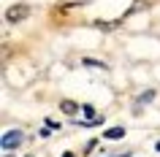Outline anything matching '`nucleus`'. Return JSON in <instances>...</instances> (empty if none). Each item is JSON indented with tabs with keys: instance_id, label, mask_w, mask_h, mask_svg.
I'll use <instances>...</instances> for the list:
<instances>
[{
	"instance_id": "7ed1b4c3",
	"label": "nucleus",
	"mask_w": 160,
	"mask_h": 157,
	"mask_svg": "<svg viewBox=\"0 0 160 157\" xmlns=\"http://www.w3.org/2000/svg\"><path fill=\"white\" fill-rule=\"evenodd\" d=\"M82 111H84V122H82V125H101V119H103V116L98 114V111H95V106L84 103V106H82Z\"/></svg>"
},
{
	"instance_id": "9d476101",
	"label": "nucleus",
	"mask_w": 160,
	"mask_h": 157,
	"mask_svg": "<svg viewBox=\"0 0 160 157\" xmlns=\"http://www.w3.org/2000/svg\"><path fill=\"white\" fill-rule=\"evenodd\" d=\"M27 157H35V155H27Z\"/></svg>"
},
{
	"instance_id": "1a4fd4ad",
	"label": "nucleus",
	"mask_w": 160,
	"mask_h": 157,
	"mask_svg": "<svg viewBox=\"0 0 160 157\" xmlns=\"http://www.w3.org/2000/svg\"><path fill=\"white\" fill-rule=\"evenodd\" d=\"M158 152H160V141H158Z\"/></svg>"
},
{
	"instance_id": "9b49d317",
	"label": "nucleus",
	"mask_w": 160,
	"mask_h": 157,
	"mask_svg": "<svg viewBox=\"0 0 160 157\" xmlns=\"http://www.w3.org/2000/svg\"><path fill=\"white\" fill-rule=\"evenodd\" d=\"M122 157H130V155H122Z\"/></svg>"
},
{
	"instance_id": "f03ea898",
	"label": "nucleus",
	"mask_w": 160,
	"mask_h": 157,
	"mask_svg": "<svg viewBox=\"0 0 160 157\" xmlns=\"http://www.w3.org/2000/svg\"><path fill=\"white\" fill-rule=\"evenodd\" d=\"M30 17V6H25V3H17V6H11L8 11H6V19L8 22H22V19Z\"/></svg>"
},
{
	"instance_id": "423d86ee",
	"label": "nucleus",
	"mask_w": 160,
	"mask_h": 157,
	"mask_svg": "<svg viewBox=\"0 0 160 157\" xmlns=\"http://www.w3.org/2000/svg\"><path fill=\"white\" fill-rule=\"evenodd\" d=\"M82 65H87V68H101V71H106V62H101V60H92V57H84V60H82Z\"/></svg>"
},
{
	"instance_id": "20e7f679",
	"label": "nucleus",
	"mask_w": 160,
	"mask_h": 157,
	"mask_svg": "<svg viewBox=\"0 0 160 157\" xmlns=\"http://www.w3.org/2000/svg\"><path fill=\"white\" fill-rule=\"evenodd\" d=\"M60 108H62V114H68V116H76V111H79V106H76L73 100H62Z\"/></svg>"
},
{
	"instance_id": "6e6552de",
	"label": "nucleus",
	"mask_w": 160,
	"mask_h": 157,
	"mask_svg": "<svg viewBox=\"0 0 160 157\" xmlns=\"http://www.w3.org/2000/svg\"><path fill=\"white\" fill-rule=\"evenodd\" d=\"M62 157H76V155H73V152H65V155H62Z\"/></svg>"
},
{
	"instance_id": "39448f33",
	"label": "nucleus",
	"mask_w": 160,
	"mask_h": 157,
	"mask_svg": "<svg viewBox=\"0 0 160 157\" xmlns=\"http://www.w3.org/2000/svg\"><path fill=\"white\" fill-rule=\"evenodd\" d=\"M106 138H109V141L125 138V127H111V130H106Z\"/></svg>"
},
{
	"instance_id": "f257e3e1",
	"label": "nucleus",
	"mask_w": 160,
	"mask_h": 157,
	"mask_svg": "<svg viewBox=\"0 0 160 157\" xmlns=\"http://www.w3.org/2000/svg\"><path fill=\"white\" fill-rule=\"evenodd\" d=\"M22 130H8L3 133V141H0V146H3V152H11V149H17L19 144H22Z\"/></svg>"
},
{
	"instance_id": "0eeeda50",
	"label": "nucleus",
	"mask_w": 160,
	"mask_h": 157,
	"mask_svg": "<svg viewBox=\"0 0 160 157\" xmlns=\"http://www.w3.org/2000/svg\"><path fill=\"white\" fill-rule=\"evenodd\" d=\"M152 98H155V92H147V95H141V98H138V106H141V103H149Z\"/></svg>"
}]
</instances>
